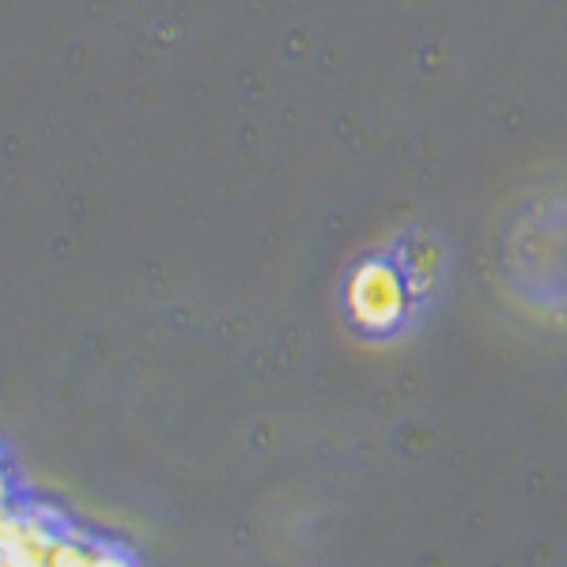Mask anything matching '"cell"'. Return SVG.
I'll list each match as a JSON object with an SVG mask.
<instances>
[{"instance_id": "obj_1", "label": "cell", "mask_w": 567, "mask_h": 567, "mask_svg": "<svg viewBox=\"0 0 567 567\" xmlns=\"http://www.w3.org/2000/svg\"><path fill=\"white\" fill-rule=\"evenodd\" d=\"M355 303L368 318H390L398 310V291H393V280L386 272H368L355 291Z\"/></svg>"}, {"instance_id": "obj_2", "label": "cell", "mask_w": 567, "mask_h": 567, "mask_svg": "<svg viewBox=\"0 0 567 567\" xmlns=\"http://www.w3.org/2000/svg\"><path fill=\"white\" fill-rule=\"evenodd\" d=\"M95 567H130V564L117 560V556H110V553H103V556H95Z\"/></svg>"}]
</instances>
